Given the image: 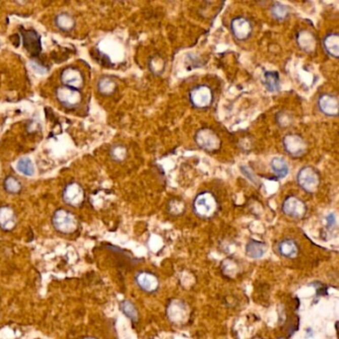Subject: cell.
I'll use <instances>...</instances> for the list:
<instances>
[{"label":"cell","instance_id":"cell-9","mask_svg":"<svg viewBox=\"0 0 339 339\" xmlns=\"http://www.w3.org/2000/svg\"><path fill=\"white\" fill-rule=\"evenodd\" d=\"M338 97L332 94L324 93L317 98L319 112L328 118H336L338 116Z\"/></svg>","mask_w":339,"mask_h":339},{"label":"cell","instance_id":"cell-30","mask_svg":"<svg viewBox=\"0 0 339 339\" xmlns=\"http://www.w3.org/2000/svg\"><path fill=\"white\" fill-rule=\"evenodd\" d=\"M276 121L281 127H287L291 124L292 119H291V116L290 114L283 111V112H280V113L277 114Z\"/></svg>","mask_w":339,"mask_h":339},{"label":"cell","instance_id":"cell-26","mask_svg":"<svg viewBox=\"0 0 339 339\" xmlns=\"http://www.w3.org/2000/svg\"><path fill=\"white\" fill-rule=\"evenodd\" d=\"M56 25L64 31H70L75 26V21L69 14L62 13L56 17Z\"/></svg>","mask_w":339,"mask_h":339},{"label":"cell","instance_id":"cell-34","mask_svg":"<svg viewBox=\"0 0 339 339\" xmlns=\"http://www.w3.org/2000/svg\"><path fill=\"white\" fill-rule=\"evenodd\" d=\"M83 339H96V338H93V337H85V338Z\"/></svg>","mask_w":339,"mask_h":339},{"label":"cell","instance_id":"cell-33","mask_svg":"<svg viewBox=\"0 0 339 339\" xmlns=\"http://www.w3.org/2000/svg\"><path fill=\"white\" fill-rule=\"evenodd\" d=\"M327 226L330 228V226H334L335 225V217L334 214H329V216L327 217Z\"/></svg>","mask_w":339,"mask_h":339},{"label":"cell","instance_id":"cell-29","mask_svg":"<svg viewBox=\"0 0 339 339\" xmlns=\"http://www.w3.org/2000/svg\"><path fill=\"white\" fill-rule=\"evenodd\" d=\"M127 151L123 146H115L111 149V156L116 161H123L126 157Z\"/></svg>","mask_w":339,"mask_h":339},{"label":"cell","instance_id":"cell-31","mask_svg":"<svg viewBox=\"0 0 339 339\" xmlns=\"http://www.w3.org/2000/svg\"><path fill=\"white\" fill-rule=\"evenodd\" d=\"M241 171H242L243 174H245V176L248 177L254 184H258L257 176L255 175V173H254L252 170H250V168H248L247 166H242V167H241Z\"/></svg>","mask_w":339,"mask_h":339},{"label":"cell","instance_id":"cell-17","mask_svg":"<svg viewBox=\"0 0 339 339\" xmlns=\"http://www.w3.org/2000/svg\"><path fill=\"white\" fill-rule=\"evenodd\" d=\"M16 225L14 211L7 206L0 207V228L5 231H11Z\"/></svg>","mask_w":339,"mask_h":339},{"label":"cell","instance_id":"cell-6","mask_svg":"<svg viewBox=\"0 0 339 339\" xmlns=\"http://www.w3.org/2000/svg\"><path fill=\"white\" fill-rule=\"evenodd\" d=\"M53 225L57 231L63 234H72L78 229V221L67 210H58L53 216Z\"/></svg>","mask_w":339,"mask_h":339},{"label":"cell","instance_id":"cell-4","mask_svg":"<svg viewBox=\"0 0 339 339\" xmlns=\"http://www.w3.org/2000/svg\"><path fill=\"white\" fill-rule=\"evenodd\" d=\"M189 101L192 107L198 110L209 108L213 103L212 89L204 84L195 86L189 92Z\"/></svg>","mask_w":339,"mask_h":339},{"label":"cell","instance_id":"cell-8","mask_svg":"<svg viewBox=\"0 0 339 339\" xmlns=\"http://www.w3.org/2000/svg\"><path fill=\"white\" fill-rule=\"evenodd\" d=\"M230 29L232 35L238 41H246L253 33L252 22L244 16L233 18L230 23Z\"/></svg>","mask_w":339,"mask_h":339},{"label":"cell","instance_id":"cell-22","mask_svg":"<svg viewBox=\"0 0 339 339\" xmlns=\"http://www.w3.org/2000/svg\"><path fill=\"white\" fill-rule=\"evenodd\" d=\"M279 252L283 257L292 259L297 256L298 248L293 240L286 239L279 244Z\"/></svg>","mask_w":339,"mask_h":339},{"label":"cell","instance_id":"cell-25","mask_svg":"<svg viewBox=\"0 0 339 339\" xmlns=\"http://www.w3.org/2000/svg\"><path fill=\"white\" fill-rule=\"evenodd\" d=\"M121 312L126 315L131 321L137 322L139 320V313L133 303H131L129 300H123L121 303Z\"/></svg>","mask_w":339,"mask_h":339},{"label":"cell","instance_id":"cell-18","mask_svg":"<svg viewBox=\"0 0 339 339\" xmlns=\"http://www.w3.org/2000/svg\"><path fill=\"white\" fill-rule=\"evenodd\" d=\"M263 84L266 91L270 93H277L281 90L280 75L276 71H266L263 76Z\"/></svg>","mask_w":339,"mask_h":339},{"label":"cell","instance_id":"cell-11","mask_svg":"<svg viewBox=\"0 0 339 339\" xmlns=\"http://www.w3.org/2000/svg\"><path fill=\"white\" fill-rule=\"evenodd\" d=\"M296 44L298 48L306 53H313L316 49L315 34L309 30H301L296 34Z\"/></svg>","mask_w":339,"mask_h":339},{"label":"cell","instance_id":"cell-12","mask_svg":"<svg viewBox=\"0 0 339 339\" xmlns=\"http://www.w3.org/2000/svg\"><path fill=\"white\" fill-rule=\"evenodd\" d=\"M56 94L58 99L66 107H76L82 99L81 94L77 90L68 87L59 88Z\"/></svg>","mask_w":339,"mask_h":339},{"label":"cell","instance_id":"cell-19","mask_svg":"<svg viewBox=\"0 0 339 339\" xmlns=\"http://www.w3.org/2000/svg\"><path fill=\"white\" fill-rule=\"evenodd\" d=\"M269 12L272 17L280 22L286 21L291 15V10L289 6L281 2H274L269 7Z\"/></svg>","mask_w":339,"mask_h":339},{"label":"cell","instance_id":"cell-20","mask_svg":"<svg viewBox=\"0 0 339 339\" xmlns=\"http://www.w3.org/2000/svg\"><path fill=\"white\" fill-rule=\"evenodd\" d=\"M270 170L273 171V173L275 174V176L277 178L283 179L285 177H287V175L289 174V164L288 162L280 156L274 157L270 161Z\"/></svg>","mask_w":339,"mask_h":339},{"label":"cell","instance_id":"cell-35","mask_svg":"<svg viewBox=\"0 0 339 339\" xmlns=\"http://www.w3.org/2000/svg\"><path fill=\"white\" fill-rule=\"evenodd\" d=\"M279 339H285V338H279Z\"/></svg>","mask_w":339,"mask_h":339},{"label":"cell","instance_id":"cell-27","mask_svg":"<svg viewBox=\"0 0 339 339\" xmlns=\"http://www.w3.org/2000/svg\"><path fill=\"white\" fill-rule=\"evenodd\" d=\"M17 170L26 176H31L34 173L33 162L29 158H21L17 162Z\"/></svg>","mask_w":339,"mask_h":339},{"label":"cell","instance_id":"cell-24","mask_svg":"<svg viewBox=\"0 0 339 339\" xmlns=\"http://www.w3.org/2000/svg\"><path fill=\"white\" fill-rule=\"evenodd\" d=\"M117 85L116 83L110 79V78H101L97 83V89L99 93H101L105 96H110L116 91Z\"/></svg>","mask_w":339,"mask_h":339},{"label":"cell","instance_id":"cell-7","mask_svg":"<svg viewBox=\"0 0 339 339\" xmlns=\"http://www.w3.org/2000/svg\"><path fill=\"white\" fill-rule=\"evenodd\" d=\"M282 210L284 214L290 218L300 219L307 213V205L300 198L289 196L283 202Z\"/></svg>","mask_w":339,"mask_h":339},{"label":"cell","instance_id":"cell-21","mask_svg":"<svg viewBox=\"0 0 339 339\" xmlns=\"http://www.w3.org/2000/svg\"><path fill=\"white\" fill-rule=\"evenodd\" d=\"M266 245L265 243L252 240L246 247V253L248 257L252 259H261L266 254Z\"/></svg>","mask_w":339,"mask_h":339},{"label":"cell","instance_id":"cell-10","mask_svg":"<svg viewBox=\"0 0 339 339\" xmlns=\"http://www.w3.org/2000/svg\"><path fill=\"white\" fill-rule=\"evenodd\" d=\"M84 190L78 183H70L67 185L63 194L65 202L74 207L80 206L84 201Z\"/></svg>","mask_w":339,"mask_h":339},{"label":"cell","instance_id":"cell-23","mask_svg":"<svg viewBox=\"0 0 339 339\" xmlns=\"http://www.w3.org/2000/svg\"><path fill=\"white\" fill-rule=\"evenodd\" d=\"M148 67L151 73L159 76L164 72L165 70V61L164 59L159 55H154L150 58L148 62Z\"/></svg>","mask_w":339,"mask_h":339},{"label":"cell","instance_id":"cell-13","mask_svg":"<svg viewBox=\"0 0 339 339\" xmlns=\"http://www.w3.org/2000/svg\"><path fill=\"white\" fill-rule=\"evenodd\" d=\"M24 47L32 56H37L41 52V38L32 30L22 32Z\"/></svg>","mask_w":339,"mask_h":339},{"label":"cell","instance_id":"cell-3","mask_svg":"<svg viewBox=\"0 0 339 339\" xmlns=\"http://www.w3.org/2000/svg\"><path fill=\"white\" fill-rule=\"evenodd\" d=\"M296 183L304 192L314 194L320 186V176L313 166H303L296 174Z\"/></svg>","mask_w":339,"mask_h":339},{"label":"cell","instance_id":"cell-14","mask_svg":"<svg viewBox=\"0 0 339 339\" xmlns=\"http://www.w3.org/2000/svg\"><path fill=\"white\" fill-rule=\"evenodd\" d=\"M61 79L65 87L71 88L74 90L80 89L84 84V79L82 74L79 70L74 68L66 69L61 75Z\"/></svg>","mask_w":339,"mask_h":339},{"label":"cell","instance_id":"cell-2","mask_svg":"<svg viewBox=\"0 0 339 339\" xmlns=\"http://www.w3.org/2000/svg\"><path fill=\"white\" fill-rule=\"evenodd\" d=\"M196 146L206 152H217L221 148V140L218 134L209 127H202L195 133Z\"/></svg>","mask_w":339,"mask_h":339},{"label":"cell","instance_id":"cell-32","mask_svg":"<svg viewBox=\"0 0 339 339\" xmlns=\"http://www.w3.org/2000/svg\"><path fill=\"white\" fill-rule=\"evenodd\" d=\"M31 67H32V69H33L36 73H47V68H45V67L42 66V65H39V63H37V62H35V61H33V62L31 63Z\"/></svg>","mask_w":339,"mask_h":339},{"label":"cell","instance_id":"cell-1","mask_svg":"<svg viewBox=\"0 0 339 339\" xmlns=\"http://www.w3.org/2000/svg\"><path fill=\"white\" fill-rule=\"evenodd\" d=\"M218 209V202L214 194L204 191L198 194L193 202V210L201 218H211Z\"/></svg>","mask_w":339,"mask_h":339},{"label":"cell","instance_id":"cell-16","mask_svg":"<svg viewBox=\"0 0 339 339\" xmlns=\"http://www.w3.org/2000/svg\"><path fill=\"white\" fill-rule=\"evenodd\" d=\"M322 46L326 54L334 59L339 57V36L337 33H329L322 39Z\"/></svg>","mask_w":339,"mask_h":339},{"label":"cell","instance_id":"cell-5","mask_svg":"<svg viewBox=\"0 0 339 339\" xmlns=\"http://www.w3.org/2000/svg\"><path fill=\"white\" fill-rule=\"evenodd\" d=\"M283 146L285 151L293 158H298L304 155L308 151V144L304 139L297 133H288L283 139Z\"/></svg>","mask_w":339,"mask_h":339},{"label":"cell","instance_id":"cell-28","mask_svg":"<svg viewBox=\"0 0 339 339\" xmlns=\"http://www.w3.org/2000/svg\"><path fill=\"white\" fill-rule=\"evenodd\" d=\"M4 187L9 193H18L21 190L20 182L14 177H7L4 181Z\"/></svg>","mask_w":339,"mask_h":339},{"label":"cell","instance_id":"cell-15","mask_svg":"<svg viewBox=\"0 0 339 339\" xmlns=\"http://www.w3.org/2000/svg\"><path fill=\"white\" fill-rule=\"evenodd\" d=\"M137 283L139 287L147 292L156 291L158 288V280L157 278L150 273H140L137 276Z\"/></svg>","mask_w":339,"mask_h":339}]
</instances>
